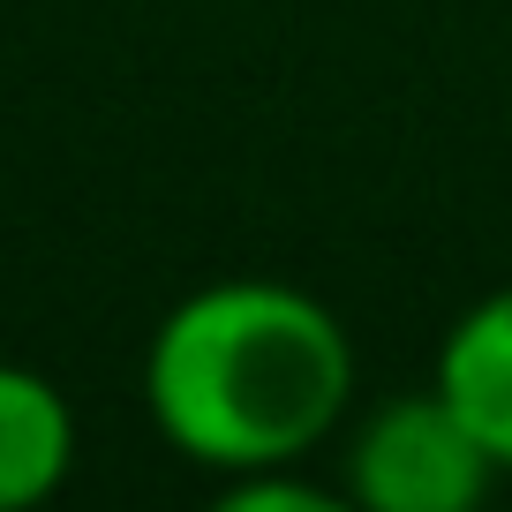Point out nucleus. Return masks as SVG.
I'll return each mask as SVG.
<instances>
[{
  "instance_id": "nucleus-4",
  "label": "nucleus",
  "mask_w": 512,
  "mask_h": 512,
  "mask_svg": "<svg viewBox=\"0 0 512 512\" xmlns=\"http://www.w3.org/2000/svg\"><path fill=\"white\" fill-rule=\"evenodd\" d=\"M76 467V407L31 362H0V512H31Z\"/></svg>"
},
{
  "instance_id": "nucleus-3",
  "label": "nucleus",
  "mask_w": 512,
  "mask_h": 512,
  "mask_svg": "<svg viewBox=\"0 0 512 512\" xmlns=\"http://www.w3.org/2000/svg\"><path fill=\"white\" fill-rule=\"evenodd\" d=\"M430 384L460 407V422L482 437L497 475H512V279L460 309L437 339Z\"/></svg>"
},
{
  "instance_id": "nucleus-1",
  "label": "nucleus",
  "mask_w": 512,
  "mask_h": 512,
  "mask_svg": "<svg viewBox=\"0 0 512 512\" xmlns=\"http://www.w3.org/2000/svg\"><path fill=\"white\" fill-rule=\"evenodd\" d=\"M144 415L211 482L302 467L354 415V339L294 279H204L144 339Z\"/></svg>"
},
{
  "instance_id": "nucleus-2",
  "label": "nucleus",
  "mask_w": 512,
  "mask_h": 512,
  "mask_svg": "<svg viewBox=\"0 0 512 512\" xmlns=\"http://www.w3.org/2000/svg\"><path fill=\"white\" fill-rule=\"evenodd\" d=\"M497 482V460L437 384L377 400L339 452V490L362 512H475Z\"/></svg>"
},
{
  "instance_id": "nucleus-5",
  "label": "nucleus",
  "mask_w": 512,
  "mask_h": 512,
  "mask_svg": "<svg viewBox=\"0 0 512 512\" xmlns=\"http://www.w3.org/2000/svg\"><path fill=\"white\" fill-rule=\"evenodd\" d=\"M219 497L234 512H332V490H317V482H294V467H264V475H234L219 482Z\"/></svg>"
}]
</instances>
